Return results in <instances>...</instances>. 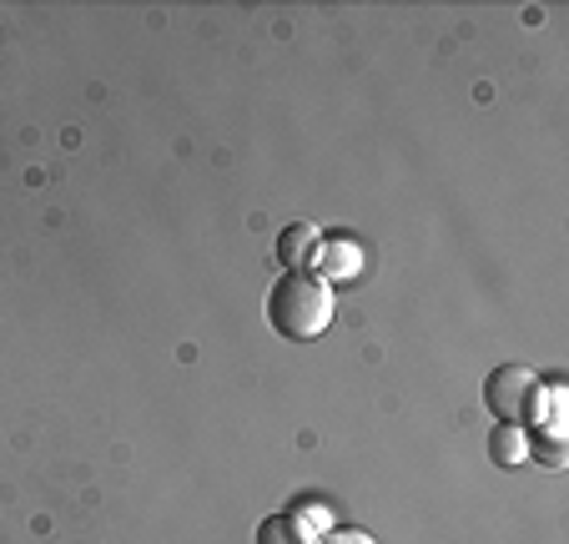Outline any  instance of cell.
I'll list each match as a JSON object with an SVG mask.
<instances>
[{
	"label": "cell",
	"mask_w": 569,
	"mask_h": 544,
	"mask_svg": "<svg viewBox=\"0 0 569 544\" xmlns=\"http://www.w3.org/2000/svg\"><path fill=\"white\" fill-rule=\"evenodd\" d=\"M268 323L278 338L312 343L333 323V288L312 273H282L268 293Z\"/></svg>",
	"instance_id": "obj_1"
},
{
	"label": "cell",
	"mask_w": 569,
	"mask_h": 544,
	"mask_svg": "<svg viewBox=\"0 0 569 544\" xmlns=\"http://www.w3.org/2000/svg\"><path fill=\"white\" fill-rule=\"evenodd\" d=\"M483 404H489V414H495L499 424L535 434L539 418H545V384L529 374L525 363H505V368H495L489 384H483Z\"/></svg>",
	"instance_id": "obj_2"
},
{
	"label": "cell",
	"mask_w": 569,
	"mask_h": 544,
	"mask_svg": "<svg viewBox=\"0 0 569 544\" xmlns=\"http://www.w3.org/2000/svg\"><path fill=\"white\" fill-rule=\"evenodd\" d=\"M318 227L312 222H288L282 227V237H278V257H282V267L288 273H302V267L312 263V253H318Z\"/></svg>",
	"instance_id": "obj_3"
},
{
	"label": "cell",
	"mask_w": 569,
	"mask_h": 544,
	"mask_svg": "<svg viewBox=\"0 0 569 544\" xmlns=\"http://www.w3.org/2000/svg\"><path fill=\"white\" fill-rule=\"evenodd\" d=\"M489 454H495L499 469H519V464L529 459V434H525V428L499 424L495 434H489Z\"/></svg>",
	"instance_id": "obj_4"
},
{
	"label": "cell",
	"mask_w": 569,
	"mask_h": 544,
	"mask_svg": "<svg viewBox=\"0 0 569 544\" xmlns=\"http://www.w3.org/2000/svg\"><path fill=\"white\" fill-rule=\"evenodd\" d=\"M258 544H312V534L302 530L298 514H268V520L258 524Z\"/></svg>",
	"instance_id": "obj_5"
},
{
	"label": "cell",
	"mask_w": 569,
	"mask_h": 544,
	"mask_svg": "<svg viewBox=\"0 0 569 544\" xmlns=\"http://www.w3.org/2000/svg\"><path fill=\"white\" fill-rule=\"evenodd\" d=\"M529 454L539 469H565V438L559 434H529Z\"/></svg>",
	"instance_id": "obj_6"
},
{
	"label": "cell",
	"mask_w": 569,
	"mask_h": 544,
	"mask_svg": "<svg viewBox=\"0 0 569 544\" xmlns=\"http://www.w3.org/2000/svg\"><path fill=\"white\" fill-rule=\"evenodd\" d=\"M322 273H333V278H353L358 273V253L348 243H328V253H322Z\"/></svg>",
	"instance_id": "obj_7"
},
{
	"label": "cell",
	"mask_w": 569,
	"mask_h": 544,
	"mask_svg": "<svg viewBox=\"0 0 569 544\" xmlns=\"http://www.w3.org/2000/svg\"><path fill=\"white\" fill-rule=\"evenodd\" d=\"M312 544H373L368 534H358V530H328V534H318Z\"/></svg>",
	"instance_id": "obj_8"
}]
</instances>
